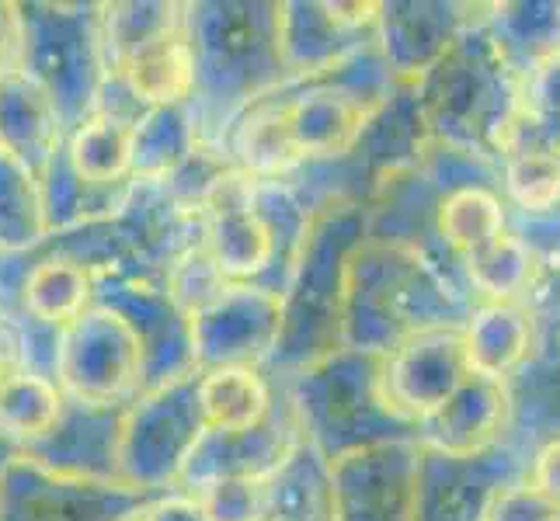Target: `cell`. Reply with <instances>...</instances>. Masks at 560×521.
Here are the masks:
<instances>
[{"instance_id": "obj_10", "label": "cell", "mask_w": 560, "mask_h": 521, "mask_svg": "<svg viewBox=\"0 0 560 521\" xmlns=\"http://www.w3.org/2000/svg\"><path fill=\"white\" fill-rule=\"evenodd\" d=\"M282 331V296L255 282H226L188 317L196 369H261Z\"/></svg>"}, {"instance_id": "obj_26", "label": "cell", "mask_w": 560, "mask_h": 521, "mask_svg": "<svg viewBox=\"0 0 560 521\" xmlns=\"http://www.w3.org/2000/svg\"><path fill=\"white\" fill-rule=\"evenodd\" d=\"M202 140L206 129L196 102L147 108L132 122V178L164 181L191 157V150Z\"/></svg>"}, {"instance_id": "obj_3", "label": "cell", "mask_w": 560, "mask_h": 521, "mask_svg": "<svg viewBox=\"0 0 560 521\" xmlns=\"http://www.w3.org/2000/svg\"><path fill=\"white\" fill-rule=\"evenodd\" d=\"M370 237V212L362 202H331L314 212L293 275L282 293V331L268 379H289L341 347L345 282L352 254Z\"/></svg>"}, {"instance_id": "obj_11", "label": "cell", "mask_w": 560, "mask_h": 521, "mask_svg": "<svg viewBox=\"0 0 560 521\" xmlns=\"http://www.w3.org/2000/svg\"><path fill=\"white\" fill-rule=\"evenodd\" d=\"M150 500L126 484L52 473L25 452L0 476V521H132Z\"/></svg>"}, {"instance_id": "obj_13", "label": "cell", "mask_w": 560, "mask_h": 521, "mask_svg": "<svg viewBox=\"0 0 560 521\" xmlns=\"http://www.w3.org/2000/svg\"><path fill=\"white\" fill-rule=\"evenodd\" d=\"M376 43L373 0H279L285 81H314Z\"/></svg>"}, {"instance_id": "obj_4", "label": "cell", "mask_w": 560, "mask_h": 521, "mask_svg": "<svg viewBox=\"0 0 560 521\" xmlns=\"http://www.w3.org/2000/svg\"><path fill=\"white\" fill-rule=\"evenodd\" d=\"M415 98L432 140L501 161V140L523 105V84L498 52L485 11L418 76Z\"/></svg>"}, {"instance_id": "obj_47", "label": "cell", "mask_w": 560, "mask_h": 521, "mask_svg": "<svg viewBox=\"0 0 560 521\" xmlns=\"http://www.w3.org/2000/svg\"><path fill=\"white\" fill-rule=\"evenodd\" d=\"M560 511L550 505V500L523 479V484H515L494 497V505L485 521H550Z\"/></svg>"}, {"instance_id": "obj_25", "label": "cell", "mask_w": 560, "mask_h": 521, "mask_svg": "<svg viewBox=\"0 0 560 521\" xmlns=\"http://www.w3.org/2000/svg\"><path fill=\"white\" fill-rule=\"evenodd\" d=\"M485 25L494 38L498 52L505 56L509 70L526 76L560 56V0H505L485 4Z\"/></svg>"}, {"instance_id": "obj_34", "label": "cell", "mask_w": 560, "mask_h": 521, "mask_svg": "<svg viewBox=\"0 0 560 521\" xmlns=\"http://www.w3.org/2000/svg\"><path fill=\"white\" fill-rule=\"evenodd\" d=\"M63 153L73 170L94 185L132 181V122L108 111H94L91 119L67 132Z\"/></svg>"}, {"instance_id": "obj_45", "label": "cell", "mask_w": 560, "mask_h": 521, "mask_svg": "<svg viewBox=\"0 0 560 521\" xmlns=\"http://www.w3.org/2000/svg\"><path fill=\"white\" fill-rule=\"evenodd\" d=\"M518 303L533 323V344H560V264H536Z\"/></svg>"}, {"instance_id": "obj_2", "label": "cell", "mask_w": 560, "mask_h": 521, "mask_svg": "<svg viewBox=\"0 0 560 521\" xmlns=\"http://www.w3.org/2000/svg\"><path fill=\"white\" fill-rule=\"evenodd\" d=\"M185 38L196 63V108L209 140L261 94L285 84L279 56V0L185 4Z\"/></svg>"}, {"instance_id": "obj_52", "label": "cell", "mask_w": 560, "mask_h": 521, "mask_svg": "<svg viewBox=\"0 0 560 521\" xmlns=\"http://www.w3.org/2000/svg\"><path fill=\"white\" fill-rule=\"evenodd\" d=\"M18 455H22V446H18V441L4 428H0V476L8 473V466H11Z\"/></svg>"}, {"instance_id": "obj_8", "label": "cell", "mask_w": 560, "mask_h": 521, "mask_svg": "<svg viewBox=\"0 0 560 521\" xmlns=\"http://www.w3.org/2000/svg\"><path fill=\"white\" fill-rule=\"evenodd\" d=\"M60 390L88 407H129L143 393V352L129 327L94 303L63 331Z\"/></svg>"}, {"instance_id": "obj_5", "label": "cell", "mask_w": 560, "mask_h": 521, "mask_svg": "<svg viewBox=\"0 0 560 521\" xmlns=\"http://www.w3.org/2000/svg\"><path fill=\"white\" fill-rule=\"evenodd\" d=\"M380 369L383 355L338 347L296 376L276 379L293 403L303 441H311L327 462L394 441H418L415 424L386 407Z\"/></svg>"}, {"instance_id": "obj_53", "label": "cell", "mask_w": 560, "mask_h": 521, "mask_svg": "<svg viewBox=\"0 0 560 521\" xmlns=\"http://www.w3.org/2000/svg\"><path fill=\"white\" fill-rule=\"evenodd\" d=\"M4 323H8V313H4V306H0V331H4Z\"/></svg>"}, {"instance_id": "obj_23", "label": "cell", "mask_w": 560, "mask_h": 521, "mask_svg": "<svg viewBox=\"0 0 560 521\" xmlns=\"http://www.w3.org/2000/svg\"><path fill=\"white\" fill-rule=\"evenodd\" d=\"M67 126L52 98L22 67L0 70V150L35 174L63 150Z\"/></svg>"}, {"instance_id": "obj_28", "label": "cell", "mask_w": 560, "mask_h": 521, "mask_svg": "<svg viewBox=\"0 0 560 521\" xmlns=\"http://www.w3.org/2000/svg\"><path fill=\"white\" fill-rule=\"evenodd\" d=\"M265 521H338L331 462L300 441L272 479H265Z\"/></svg>"}, {"instance_id": "obj_56", "label": "cell", "mask_w": 560, "mask_h": 521, "mask_svg": "<svg viewBox=\"0 0 560 521\" xmlns=\"http://www.w3.org/2000/svg\"><path fill=\"white\" fill-rule=\"evenodd\" d=\"M137 518H140V514H137ZM137 518H132V521H137Z\"/></svg>"}, {"instance_id": "obj_55", "label": "cell", "mask_w": 560, "mask_h": 521, "mask_svg": "<svg viewBox=\"0 0 560 521\" xmlns=\"http://www.w3.org/2000/svg\"><path fill=\"white\" fill-rule=\"evenodd\" d=\"M550 521H560V514H557V518H550Z\"/></svg>"}, {"instance_id": "obj_46", "label": "cell", "mask_w": 560, "mask_h": 521, "mask_svg": "<svg viewBox=\"0 0 560 521\" xmlns=\"http://www.w3.org/2000/svg\"><path fill=\"white\" fill-rule=\"evenodd\" d=\"M505 223L536 264H560V205L547 212H518L505 205Z\"/></svg>"}, {"instance_id": "obj_32", "label": "cell", "mask_w": 560, "mask_h": 521, "mask_svg": "<svg viewBox=\"0 0 560 521\" xmlns=\"http://www.w3.org/2000/svg\"><path fill=\"white\" fill-rule=\"evenodd\" d=\"M206 431H247L268 417L276 382L261 369H206L196 376Z\"/></svg>"}, {"instance_id": "obj_6", "label": "cell", "mask_w": 560, "mask_h": 521, "mask_svg": "<svg viewBox=\"0 0 560 521\" xmlns=\"http://www.w3.org/2000/svg\"><path fill=\"white\" fill-rule=\"evenodd\" d=\"M18 11V67L43 87L67 132L98 111L108 81L102 49V4L32 0Z\"/></svg>"}, {"instance_id": "obj_39", "label": "cell", "mask_w": 560, "mask_h": 521, "mask_svg": "<svg viewBox=\"0 0 560 521\" xmlns=\"http://www.w3.org/2000/svg\"><path fill=\"white\" fill-rule=\"evenodd\" d=\"M415 167L442 199L456 196V191H467V188L498 191L501 196V161L485 157V153H474V150H463V146L429 137L421 143Z\"/></svg>"}, {"instance_id": "obj_42", "label": "cell", "mask_w": 560, "mask_h": 521, "mask_svg": "<svg viewBox=\"0 0 560 521\" xmlns=\"http://www.w3.org/2000/svg\"><path fill=\"white\" fill-rule=\"evenodd\" d=\"M8 341L18 358V369L56 382V376H60V352H63L60 327H49L28 313H14L8 317Z\"/></svg>"}, {"instance_id": "obj_37", "label": "cell", "mask_w": 560, "mask_h": 521, "mask_svg": "<svg viewBox=\"0 0 560 521\" xmlns=\"http://www.w3.org/2000/svg\"><path fill=\"white\" fill-rule=\"evenodd\" d=\"M67 407V396L60 382L32 376L18 369L4 386H0V428H4L22 452L35 441H43Z\"/></svg>"}, {"instance_id": "obj_21", "label": "cell", "mask_w": 560, "mask_h": 521, "mask_svg": "<svg viewBox=\"0 0 560 521\" xmlns=\"http://www.w3.org/2000/svg\"><path fill=\"white\" fill-rule=\"evenodd\" d=\"M126 407H88V403L67 400L56 428L25 449L28 459L52 473L77 479H102V484H122L119 479V435H122Z\"/></svg>"}, {"instance_id": "obj_50", "label": "cell", "mask_w": 560, "mask_h": 521, "mask_svg": "<svg viewBox=\"0 0 560 521\" xmlns=\"http://www.w3.org/2000/svg\"><path fill=\"white\" fill-rule=\"evenodd\" d=\"M18 67V11L0 0V70Z\"/></svg>"}, {"instance_id": "obj_48", "label": "cell", "mask_w": 560, "mask_h": 521, "mask_svg": "<svg viewBox=\"0 0 560 521\" xmlns=\"http://www.w3.org/2000/svg\"><path fill=\"white\" fill-rule=\"evenodd\" d=\"M526 484L533 490L544 494L550 505L560 511V438L557 441H547V446H539L533 452V462H529V476Z\"/></svg>"}, {"instance_id": "obj_40", "label": "cell", "mask_w": 560, "mask_h": 521, "mask_svg": "<svg viewBox=\"0 0 560 521\" xmlns=\"http://www.w3.org/2000/svg\"><path fill=\"white\" fill-rule=\"evenodd\" d=\"M501 199L518 212L560 205V164L553 153H518L501 161Z\"/></svg>"}, {"instance_id": "obj_15", "label": "cell", "mask_w": 560, "mask_h": 521, "mask_svg": "<svg viewBox=\"0 0 560 521\" xmlns=\"http://www.w3.org/2000/svg\"><path fill=\"white\" fill-rule=\"evenodd\" d=\"M470 376L463 331L435 327V331L411 334L390 355H383L380 393L400 421L418 428L421 417L442 407Z\"/></svg>"}, {"instance_id": "obj_49", "label": "cell", "mask_w": 560, "mask_h": 521, "mask_svg": "<svg viewBox=\"0 0 560 521\" xmlns=\"http://www.w3.org/2000/svg\"><path fill=\"white\" fill-rule=\"evenodd\" d=\"M137 521H209L199 497L185 494V490H171V494H158L150 505L140 511Z\"/></svg>"}, {"instance_id": "obj_33", "label": "cell", "mask_w": 560, "mask_h": 521, "mask_svg": "<svg viewBox=\"0 0 560 521\" xmlns=\"http://www.w3.org/2000/svg\"><path fill=\"white\" fill-rule=\"evenodd\" d=\"M49 244L43 181L0 150V254H38Z\"/></svg>"}, {"instance_id": "obj_44", "label": "cell", "mask_w": 560, "mask_h": 521, "mask_svg": "<svg viewBox=\"0 0 560 521\" xmlns=\"http://www.w3.org/2000/svg\"><path fill=\"white\" fill-rule=\"evenodd\" d=\"M191 494L199 497L209 521H265L261 479H217Z\"/></svg>"}, {"instance_id": "obj_31", "label": "cell", "mask_w": 560, "mask_h": 521, "mask_svg": "<svg viewBox=\"0 0 560 521\" xmlns=\"http://www.w3.org/2000/svg\"><path fill=\"white\" fill-rule=\"evenodd\" d=\"M91 306H94V279L84 268L52 254L46 247L38 250L22 285L18 313H28L49 327L67 331V327L73 320H81Z\"/></svg>"}, {"instance_id": "obj_14", "label": "cell", "mask_w": 560, "mask_h": 521, "mask_svg": "<svg viewBox=\"0 0 560 521\" xmlns=\"http://www.w3.org/2000/svg\"><path fill=\"white\" fill-rule=\"evenodd\" d=\"M250 188H255V181L244 178L241 170L230 174L226 185L206 205L202 247L217 261L226 282H255L268 288V293L282 296L285 268L279 261L276 237L258 212Z\"/></svg>"}, {"instance_id": "obj_51", "label": "cell", "mask_w": 560, "mask_h": 521, "mask_svg": "<svg viewBox=\"0 0 560 521\" xmlns=\"http://www.w3.org/2000/svg\"><path fill=\"white\" fill-rule=\"evenodd\" d=\"M14 372H18V358H14V352H11L8 323H4V331H0V386H4Z\"/></svg>"}, {"instance_id": "obj_9", "label": "cell", "mask_w": 560, "mask_h": 521, "mask_svg": "<svg viewBox=\"0 0 560 521\" xmlns=\"http://www.w3.org/2000/svg\"><path fill=\"white\" fill-rule=\"evenodd\" d=\"M529 462L533 455L512 441H498L477 455L421 449L411 521H485L494 497L529 476Z\"/></svg>"}, {"instance_id": "obj_29", "label": "cell", "mask_w": 560, "mask_h": 521, "mask_svg": "<svg viewBox=\"0 0 560 521\" xmlns=\"http://www.w3.org/2000/svg\"><path fill=\"white\" fill-rule=\"evenodd\" d=\"M43 181V205H46V223H49V237L56 234H70V229H81L91 223H105L115 220V212L122 209L129 181L122 185H94L73 170L67 161V153L60 150L56 157L38 174Z\"/></svg>"}, {"instance_id": "obj_35", "label": "cell", "mask_w": 560, "mask_h": 521, "mask_svg": "<svg viewBox=\"0 0 560 521\" xmlns=\"http://www.w3.org/2000/svg\"><path fill=\"white\" fill-rule=\"evenodd\" d=\"M185 22V4L175 0H126L102 4V49L108 73H119L132 56H140L158 38L178 32Z\"/></svg>"}, {"instance_id": "obj_20", "label": "cell", "mask_w": 560, "mask_h": 521, "mask_svg": "<svg viewBox=\"0 0 560 521\" xmlns=\"http://www.w3.org/2000/svg\"><path fill=\"white\" fill-rule=\"evenodd\" d=\"M115 229L122 234L132 261L143 275L161 279L171 272V264L185 258L188 250L202 244V216L182 209L167 196L161 181H129L126 202L115 212Z\"/></svg>"}, {"instance_id": "obj_38", "label": "cell", "mask_w": 560, "mask_h": 521, "mask_svg": "<svg viewBox=\"0 0 560 521\" xmlns=\"http://www.w3.org/2000/svg\"><path fill=\"white\" fill-rule=\"evenodd\" d=\"M536 261L529 250L518 244L509 229L498 240H491L485 250H477L459 264L477 303H518L529 285Z\"/></svg>"}, {"instance_id": "obj_12", "label": "cell", "mask_w": 560, "mask_h": 521, "mask_svg": "<svg viewBox=\"0 0 560 521\" xmlns=\"http://www.w3.org/2000/svg\"><path fill=\"white\" fill-rule=\"evenodd\" d=\"M94 303L119 317L143 352V390L196 376L188 317L178 310L161 279L102 275L94 279Z\"/></svg>"}, {"instance_id": "obj_17", "label": "cell", "mask_w": 560, "mask_h": 521, "mask_svg": "<svg viewBox=\"0 0 560 521\" xmlns=\"http://www.w3.org/2000/svg\"><path fill=\"white\" fill-rule=\"evenodd\" d=\"M418 441L362 449L331 462L338 521H411Z\"/></svg>"}, {"instance_id": "obj_19", "label": "cell", "mask_w": 560, "mask_h": 521, "mask_svg": "<svg viewBox=\"0 0 560 521\" xmlns=\"http://www.w3.org/2000/svg\"><path fill=\"white\" fill-rule=\"evenodd\" d=\"M279 94L289 140L303 164L345 157L376 111L359 102L349 87H341L331 73L314 76V81H285Z\"/></svg>"}, {"instance_id": "obj_41", "label": "cell", "mask_w": 560, "mask_h": 521, "mask_svg": "<svg viewBox=\"0 0 560 521\" xmlns=\"http://www.w3.org/2000/svg\"><path fill=\"white\" fill-rule=\"evenodd\" d=\"M237 167L230 164L226 150L217 140L206 137L196 150H191V157L175 174H167L161 185L182 209L196 212V216H206V205L212 202V196L226 185V178Z\"/></svg>"}, {"instance_id": "obj_54", "label": "cell", "mask_w": 560, "mask_h": 521, "mask_svg": "<svg viewBox=\"0 0 560 521\" xmlns=\"http://www.w3.org/2000/svg\"><path fill=\"white\" fill-rule=\"evenodd\" d=\"M553 157H557V164H560V150H557V153H553Z\"/></svg>"}, {"instance_id": "obj_24", "label": "cell", "mask_w": 560, "mask_h": 521, "mask_svg": "<svg viewBox=\"0 0 560 521\" xmlns=\"http://www.w3.org/2000/svg\"><path fill=\"white\" fill-rule=\"evenodd\" d=\"M505 441L536 452L560 438V344H533L529 358L505 379Z\"/></svg>"}, {"instance_id": "obj_7", "label": "cell", "mask_w": 560, "mask_h": 521, "mask_svg": "<svg viewBox=\"0 0 560 521\" xmlns=\"http://www.w3.org/2000/svg\"><path fill=\"white\" fill-rule=\"evenodd\" d=\"M199 376V372H196ZM196 376L143 390L122 414L119 479L140 494H171L206 435Z\"/></svg>"}, {"instance_id": "obj_1", "label": "cell", "mask_w": 560, "mask_h": 521, "mask_svg": "<svg viewBox=\"0 0 560 521\" xmlns=\"http://www.w3.org/2000/svg\"><path fill=\"white\" fill-rule=\"evenodd\" d=\"M477 310V296L459 272L435 264L421 250L365 237L345 282L341 347L390 355L411 334L456 327Z\"/></svg>"}, {"instance_id": "obj_30", "label": "cell", "mask_w": 560, "mask_h": 521, "mask_svg": "<svg viewBox=\"0 0 560 521\" xmlns=\"http://www.w3.org/2000/svg\"><path fill=\"white\" fill-rule=\"evenodd\" d=\"M108 76H119L140 108L191 102L196 98V63H191L185 22L178 32L158 38V43L147 46L140 56H132L119 73H108Z\"/></svg>"}, {"instance_id": "obj_43", "label": "cell", "mask_w": 560, "mask_h": 521, "mask_svg": "<svg viewBox=\"0 0 560 521\" xmlns=\"http://www.w3.org/2000/svg\"><path fill=\"white\" fill-rule=\"evenodd\" d=\"M223 285H226L223 272L217 268V261L209 258V250L202 244L196 250H188L185 258H178L175 264H171V272L164 275V288L171 293V299L178 303V310L185 317L202 310V306L217 296Z\"/></svg>"}, {"instance_id": "obj_18", "label": "cell", "mask_w": 560, "mask_h": 521, "mask_svg": "<svg viewBox=\"0 0 560 521\" xmlns=\"http://www.w3.org/2000/svg\"><path fill=\"white\" fill-rule=\"evenodd\" d=\"M485 4L467 0H380L376 46L397 81L415 84L463 28H470Z\"/></svg>"}, {"instance_id": "obj_27", "label": "cell", "mask_w": 560, "mask_h": 521, "mask_svg": "<svg viewBox=\"0 0 560 521\" xmlns=\"http://www.w3.org/2000/svg\"><path fill=\"white\" fill-rule=\"evenodd\" d=\"M463 347L474 376L505 382L533 352V323L523 303H477L463 327Z\"/></svg>"}, {"instance_id": "obj_16", "label": "cell", "mask_w": 560, "mask_h": 521, "mask_svg": "<svg viewBox=\"0 0 560 521\" xmlns=\"http://www.w3.org/2000/svg\"><path fill=\"white\" fill-rule=\"evenodd\" d=\"M276 382V379H272ZM303 441L285 390L276 382V403L261 424L247 431H206L178 479V490L191 494L217 479H272L282 462Z\"/></svg>"}, {"instance_id": "obj_36", "label": "cell", "mask_w": 560, "mask_h": 521, "mask_svg": "<svg viewBox=\"0 0 560 521\" xmlns=\"http://www.w3.org/2000/svg\"><path fill=\"white\" fill-rule=\"evenodd\" d=\"M505 229V199L498 191L467 188L456 191V196H446L439 205V237L456 264H463L477 250H485Z\"/></svg>"}, {"instance_id": "obj_22", "label": "cell", "mask_w": 560, "mask_h": 521, "mask_svg": "<svg viewBox=\"0 0 560 521\" xmlns=\"http://www.w3.org/2000/svg\"><path fill=\"white\" fill-rule=\"evenodd\" d=\"M505 382L470 372L442 407L418 421V446L446 455H477L505 441Z\"/></svg>"}]
</instances>
